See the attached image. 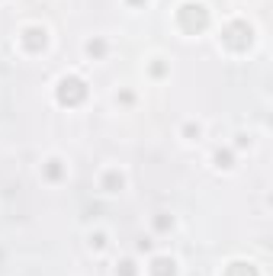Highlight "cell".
<instances>
[{
	"label": "cell",
	"instance_id": "obj_1",
	"mask_svg": "<svg viewBox=\"0 0 273 276\" xmlns=\"http://www.w3.org/2000/svg\"><path fill=\"white\" fill-rule=\"evenodd\" d=\"M80 97H84V84L74 80V77H64L61 90H58V100H61V103H78Z\"/></svg>",
	"mask_w": 273,
	"mask_h": 276
},
{
	"label": "cell",
	"instance_id": "obj_2",
	"mask_svg": "<svg viewBox=\"0 0 273 276\" xmlns=\"http://www.w3.org/2000/svg\"><path fill=\"white\" fill-rule=\"evenodd\" d=\"M174 267H177L174 260H167V257H157V260L151 263V276H174V273H177Z\"/></svg>",
	"mask_w": 273,
	"mask_h": 276
},
{
	"label": "cell",
	"instance_id": "obj_3",
	"mask_svg": "<svg viewBox=\"0 0 273 276\" xmlns=\"http://www.w3.org/2000/svg\"><path fill=\"white\" fill-rule=\"evenodd\" d=\"M215 161H218V167H232V164H228V161H232V158H228V154H222V151L215 154Z\"/></svg>",
	"mask_w": 273,
	"mask_h": 276
}]
</instances>
